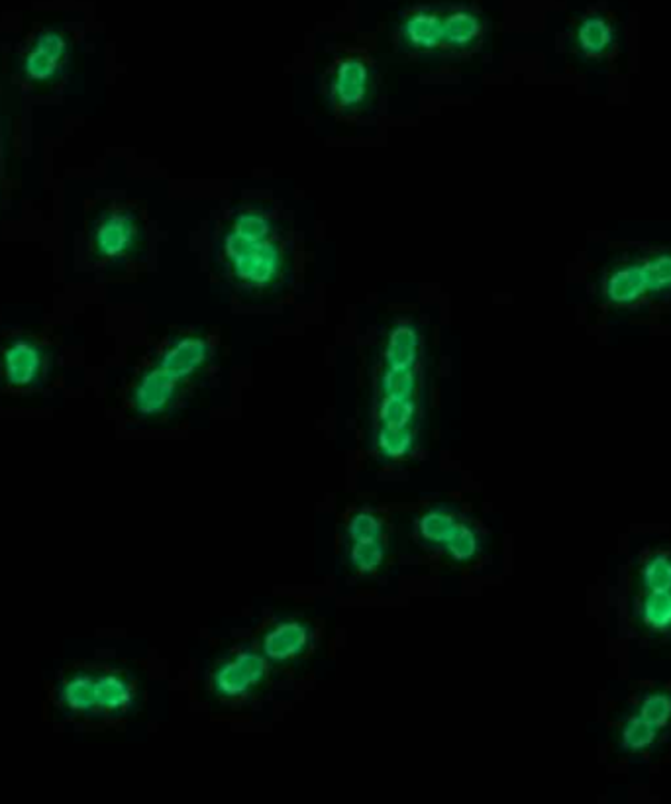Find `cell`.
Segmentation results:
<instances>
[{
    "label": "cell",
    "instance_id": "6da1fadb",
    "mask_svg": "<svg viewBox=\"0 0 671 804\" xmlns=\"http://www.w3.org/2000/svg\"><path fill=\"white\" fill-rule=\"evenodd\" d=\"M57 703L77 718H110L130 710L136 699L134 683L120 671L73 669L57 685Z\"/></svg>",
    "mask_w": 671,
    "mask_h": 804
},
{
    "label": "cell",
    "instance_id": "7a4b0ae2",
    "mask_svg": "<svg viewBox=\"0 0 671 804\" xmlns=\"http://www.w3.org/2000/svg\"><path fill=\"white\" fill-rule=\"evenodd\" d=\"M671 293V252L634 257L615 265L605 281V301L628 306L650 297Z\"/></svg>",
    "mask_w": 671,
    "mask_h": 804
},
{
    "label": "cell",
    "instance_id": "3957f363",
    "mask_svg": "<svg viewBox=\"0 0 671 804\" xmlns=\"http://www.w3.org/2000/svg\"><path fill=\"white\" fill-rule=\"evenodd\" d=\"M224 255L232 275L248 287H271L283 271V250L271 238L263 242H246L232 232L224 238Z\"/></svg>",
    "mask_w": 671,
    "mask_h": 804
},
{
    "label": "cell",
    "instance_id": "277c9868",
    "mask_svg": "<svg viewBox=\"0 0 671 804\" xmlns=\"http://www.w3.org/2000/svg\"><path fill=\"white\" fill-rule=\"evenodd\" d=\"M267 663L265 655L244 652L222 663L212 675V689L222 699L246 697L254 687L265 679Z\"/></svg>",
    "mask_w": 671,
    "mask_h": 804
},
{
    "label": "cell",
    "instance_id": "5b68a950",
    "mask_svg": "<svg viewBox=\"0 0 671 804\" xmlns=\"http://www.w3.org/2000/svg\"><path fill=\"white\" fill-rule=\"evenodd\" d=\"M330 97L340 110L360 108L371 87V67L362 55H344L330 75Z\"/></svg>",
    "mask_w": 671,
    "mask_h": 804
},
{
    "label": "cell",
    "instance_id": "8992f818",
    "mask_svg": "<svg viewBox=\"0 0 671 804\" xmlns=\"http://www.w3.org/2000/svg\"><path fill=\"white\" fill-rule=\"evenodd\" d=\"M46 371V357L42 348L26 338L10 342L2 352V373L10 387L28 389L36 387Z\"/></svg>",
    "mask_w": 671,
    "mask_h": 804
},
{
    "label": "cell",
    "instance_id": "52a82bcc",
    "mask_svg": "<svg viewBox=\"0 0 671 804\" xmlns=\"http://www.w3.org/2000/svg\"><path fill=\"white\" fill-rule=\"evenodd\" d=\"M138 240V222L128 210H110L99 220L93 236L95 252L104 259H120L132 252Z\"/></svg>",
    "mask_w": 671,
    "mask_h": 804
},
{
    "label": "cell",
    "instance_id": "ba28073f",
    "mask_svg": "<svg viewBox=\"0 0 671 804\" xmlns=\"http://www.w3.org/2000/svg\"><path fill=\"white\" fill-rule=\"evenodd\" d=\"M177 387L179 381L155 365L138 379L132 391V406L142 416L163 414L175 401Z\"/></svg>",
    "mask_w": 671,
    "mask_h": 804
},
{
    "label": "cell",
    "instance_id": "9c48e42d",
    "mask_svg": "<svg viewBox=\"0 0 671 804\" xmlns=\"http://www.w3.org/2000/svg\"><path fill=\"white\" fill-rule=\"evenodd\" d=\"M67 38L57 30H46L38 36L34 48L24 57V73L36 83H46L57 77L67 57Z\"/></svg>",
    "mask_w": 671,
    "mask_h": 804
},
{
    "label": "cell",
    "instance_id": "30bf717a",
    "mask_svg": "<svg viewBox=\"0 0 671 804\" xmlns=\"http://www.w3.org/2000/svg\"><path fill=\"white\" fill-rule=\"evenodd\" d=\"M210 346L199 336H185L175 340L165 352L161 353L157 365L165 369L179 383L195 375L207 363Z\"/></svg>",
    "mask_w": 671,
    "mask_h": 804
},
{
    "label": "cell",
    "instance_id": "8fae6325",
    "mask_svg": "<svg viewBox=\"0 0 671 804\" xmlns=\"http://www.w3.org/2000/svg\"><path fill=\"white\" fill-rule=\"evenodd\" d=\"M310 644V630L295 620L281 622L271 628L261 644L265 659L273 663H287L305 654Z\"/></svg>",
    "mask_w": 671,
    "mask_h": 804
},
{
    "label": "cell",
    "instance_id": "7c38bea8",
    "mask_svg": "<svg viewBox=\"0 0 671 804\" xmlns=\"http://www.w3.org/2000/svg\"><path fill=\"white\" fill-rule=\"evenodd\" d=\"M401 36L409 48L416 51H436L444 46L442 16L432 10H414L403 26Z\"/></svg>",
    "mask_w": 671,
    "mask_h": 804
},
{
    "label": "cell",
    "instance_id": "4fadbf2b",
    "mask_svg": "<svg viewBox=\"0 0 671 804\" xmlns=\"http://www.w3.org/2000/svg\"><path fill=\"white\" fill-rule=\"evenodd\" d=\"M420 355V336L411 324H397L385 344V367L395 371H414Z\"/></svg>",
    "mask_w": 671,
    "mask_h": 804
},
{
    "label": "cell",
    "instance_id": "5bb4252c",
    "mask_svg": "<svg viewBox=\"0 0 671 804\" xmlns=\"http://www.w3.org/2000/svg\"><path fill=\"white\" fill-rule=\"evenodd\" d=\"M442 32L446 48L467 50L479 42L483 34V22L471 10H452L442 16Z\"/></svg>",
    "mask_w": 671,
    "mask_h": 804
},
{
    "label": "cell",
    "instance_id": "9a60e30c",
    "mask_svg": "<svg viewBox=\"0 0 671 804\" xmlns=\"http://www.w3.org/2000/svg\"><path fill=\"white\" fill-rule=\"evenodd\" d=\"M577 48L583 55L599 59L607 55L615 44L613 26L603 16H587L575 32Z\"/></svg>",
    "mask_w": 671,
    "mask_h": 804
},
{
    "label": "cell",
    "instance_id": "2e32d148",
    "mask_svg": "<svg viewBox=\"0 0 671 804\" xmlns=\"http://www.w3.org/2000/svg\"><path fill=\"white\" fill-rule=\"evenodd\" d=\"M458 524H460V520L452 512H448L444 508H434L418 520V534L428 546L442 548L448 542V538L454 534Z\"/></svg>",
    "mask_w": 671,
    "mask_h": 804
},
{
    "label": "cell",
    "instance_id": "e0dca14e",
    "mask_svg": "<svg viewBox=\"0 0 671 804\" xmlns=\"http://www.w3.org/2000/svg\"><path fill=\"white\" fill-rule=\"evenodd\" d=\"M640 585L644 593L671 591V552H652L644 559Z\"/></svg>",
    "mask_w": 671,
    "mask_h": 804
},
{
    "label": "cell",
    "instance_id": "ac0fdd59",
    "mask_svg": "<svg viewBox=\"0 0 671 804\" xmlns=\"http://www.w3.org/2000/svg\"><path fill=\"white\" fill-rule=\"evenodd\" d=\"M640 618L642 624L656 634L671 632V591L644 593L640 603Z\"/></svg>",
    "mask_w": 671,
    "mask_h": 804
},
{
    "label": "cell",
    "instance_id": "d6986e66",
    "mask_svg": "<svg viewBox=\"0 0 671 804\" xmlns=\"http://www.w3.org/2000/svg\"><path fill=\"white\" fill-rule=\"evenodd\" d=\"M230 232L246 242H263L273 238V222L259 210H242L236 214Z\"/></svg>",
    "mask_w": 671,
    "mask_h": 804
},
{
    "label": "cell",
    "instance_id": "ffe728a7",
    "mask_svg": "<svg viewBox=\"0 0 671 804\" xmlns=\"http://www.w3.org/2000/svg\"><path fill=\"white\" fill-rule=\"evenodd\" d=\"M660 730L654 728L652 724H648L646 720H642L638 714H634L632 718L626 720V724L622 726L620 732V746L626 752L638 754V752H646L654 746V742L658 740Z\"/></svg>",
    "mask_w": 671,
    "mask_h": 804
},
{
    "label": "cell",
    "instance_id": "44dd1931",
    "mask_svg": "<svg viewBox=\"0 0 671 804\" xmlns=\"http://www.w3.org/2000/svg\"><path fill=\"white\" fill-rule=\"evenodd\" d=\"M416 416V402L411 397L383 395L379 402V420L387 428H411Z\"/></svg>",
    "mask_w": 671,
    "mask_h": 804
},
{
    "label": "cell",
    "instance_id": "7402d4cb",
    "mask_svg": "<svg viewBox=\"0 0 671 804\" xmlns=\"http://www.w3.org/2000/svg\"><path fill=\"white\" fill-rule=\"evenodd\" d=\"M375 440H377L379 452L389 459H403L413 452L414 434L411 428L381 426Z\"/></svg>",
    "mask_w": 671,
    "mask_h": 804
},
{
    "label": "cell",
    "instance_id": "603a6c76",
    "mask_svg": "<svg viewBox=\"0 0 671 804\" xmlns=\"http://www.w3.org/2000/svg\"><path fill=\"white\" fill-rule=\"evenodd\" d=\"M479 548H481V542H479L477 532H475L471 526L464 524V522H460V524L456 526L454 534H452V536L448 538V542L442 546V550L448 553L454 561H458V563L471 561V559L479 553Z\"/></svg>",
    "mask_w": 671,
    "mask_h": 804
},
{
    "label": "cell",
    "instance_id": "cb8c5ba5",
    "mask_svg": "<svg viewBox=\"0 0 671 804\" xmlns=\"http://www.w3.org/2000/svg\"><path fill=\"white\" fill-rule=\"evenodd\" d=\"M348 538L352 544L383 542V522L369 510L356 512L348 522Z\"/></svg>",
    "mask_w": 671,
    "mask_h": 804
},
{
    "label": "cell",
    "instance_id": "d4e9b609",
    "mask_svg": "<svg viewBox=\"0 0 671 804\" xmlns=\"http://www.w3.org/2000/svg\"><path fill=\"white\" fill-rule=\"evenodd\" d=\"M642 720L652 724L654 728L662 730L670 726L671 722V695L670 693H650L644 697L642 704L636 712Z\"/></svg>",
    "mask_w": 671,
    "mask_h": 804
},
{
    "label": "cell",
    "instance_id": "484cf974",
    "mask_svg": "<svg viewBox=\"0 0 671 804\" xmlns=\"http://www.w3.org/2000/svg\"><path fill=\"white\" fill-rule=\"evenodd\" d=\"M379 387L383 395H395V397H411L418 389V375L416 371H395L387 369L379 377Z\"/></svg>",
    "mask_w": 671,
    "mask_h": 804
},
{
    "label": "cell",
    "instance_id": "4316f807",
    "mask_svg": "<svg viewBox=\"0 0 671 804\" xmlns=\"http://www.w3.org/2000/svg\"><path fill=\"white\" fill-rule=\"evenodd\" d=\"M385 559V546L383 542H367V544H352L350 548V563L360 573H373L383 565Z\"/></svg>",
    "mask_w": 671,
    "mask_h": 804
}]
</instances>
